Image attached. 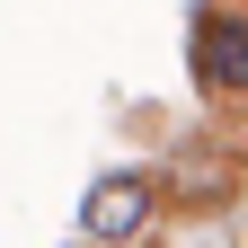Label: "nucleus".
I'll list each match as a JSON object with an SVG mask.
<instances>
[{
	"label": "nucleus",
	"instance_id": "nucleus-3",
	"mask_svg": "<svg viewBox=\"0 0 248 248\" xmlns=\"http://www.w3.org/2000/svg\"><path fill=\"white\" fill-rule=\"evenodd\" d=\"M177 195H186V204H222V169L186 160V169H177Z\"/></svg>",
	"mask_w": 248,
	"mask_h": 248
},
{
	"label": "nucleus",
	"instance_id": "nucleus-2",
	"mask_svg": "<svg viewBox=\"0 0 248 248\" xmlns=\"http://www.w3.org/2000/svg\"><path fill=\"white\" fill-rule=\"evenodd\" d=\"M151 204H160V195H151L142 177H98L89 204H80V231H89V239H133V231L151 222Z\"/></svg>",
	"mask_w": 248,
	"mask_h": 248
},
{
	"label": "nucleus",
	"instance_id": "nucleus-1",
	"mask_svg": "<svg viewBox=\"0 0 248 248\" xmlns=\"http://www.w3.org/2000/svg\"><path fill=\"white\" fill-rule=\"evenodd\" d=\"M195 80L213 98H248V18L239 9H204L195 18Z\"/></svg>",
	"mask_w": 248,
	"mask_h": 248
}]
</instances>
